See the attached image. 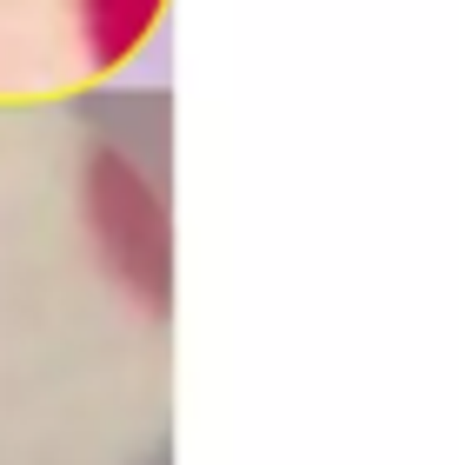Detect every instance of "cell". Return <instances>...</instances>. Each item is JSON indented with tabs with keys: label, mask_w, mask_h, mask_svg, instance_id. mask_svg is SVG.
Instances as JSON below:
<instances>
[{
	"label": "cell",
	"mask_w": 459,
	"mask_h": 465,
	"mask_svg": "<svg viewBox=\"0 0 459 465\" xmlns=\"http://www.w3.org/2000/svg\"><path fill=\"white\" fill-rule=\"evenodd\" d=\"M87 7V40H94V54H127L140 34L154 27V14H160V0H80Z\"/></svg>",
	"instance_id": "obj_1"
}]
</instances>
